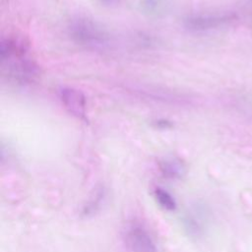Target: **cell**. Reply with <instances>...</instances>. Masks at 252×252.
I'll use <instances>...</instances> for the list:
<instances>
[{"label":"cell","instance_id":"6da1fadb","mask_svg":"<svg viewBox=\"0 0 252 252\" xmlns=\"http://www.w3.org/2000/svg\"><path fill=\"white\" fill-rule=\"evenodd\" d=\"M69 32L76 42L88 47H103L108 43V35L105 31L89 19L79 18L72 21Z\"/></svg>","mask_w":252,"mask_h":252},{"label":"cell","instance_id":"7a4b0ae2","mask_svg":"<svg viewBox=\"0 0 252 252\" xmlns=\"http://www.w3.org/2000/svg\"><path fill=\"white\" fill-rule=\"evenodd\" d=\"M235 19V15L230 12L200 13L188 16L184 20L185 27L194 32H207L226 26Z\"/></svg>","mask_w":252,"mask_h":252},{"label":"cell","instance_id":"3957f363","mask_svg":"<svg viewBox=\"0 0 252 252\" xmlns=\"http://www.w3.org/2000/svg\"><path fill=\"white\" fill-rule=\"evenodd\" d=\"M125 242L131 252H157L150 233L139 224H131L126 228Z\"/></svg>","mask_w":252,"mask_h":252},{"label":"cell","instance_id":"277c9868","mask_svg":"<svg viewBox=\"0 0 252 252\" xmlns=\"http://www.w3.org/2000/svg\"><path fill=\"white\" fill-rule=\"evenodd\" d=\"M58 95L64 107L72 115L78 118L86 116L87 101L82 92L70 87H61L58 90Z\"/></svg>","mask_w":252,"mask_h":252},{"label":"cell","instance_id":"5b68a950","mask_svg":"<svg viewBox=\"0 0 252 252\" xmlns=\"http://www.w3.org/2000/svg\"><path fill=\"white\" fill-rule=\"evenodd\" d=\"M161 174L168 179H180L185 174V164L177 158H165L159 162Z\"/></svg>","mask_w":252,"mask_h":252},{"label":"cell","instance_id":"8992f818","mask_svg":"<svg viewBox=\"0 0 252 252\" xmlns=\"http://www.w3.org/2000/svg\"><path fill=\"white\" fill-rule=\"evenodd\" d=\"M154 196L155 199L157 200V202L158 203V205L169 212H173L176 209V202L174 200V198L165 190H163L162 188H156L154 191Z\"/></svg>","mask_w":252,"mask_h":252},{"label":"cell","instance_id":"52a82bcc","mask_svg":"<svg viewBox=\"0 0 252 252\" xmlns=\"http://www.w3.org/2000/svg\"><path fill=\"white\" fill-rule=\"evenodd\" d=\"M103 190H97L96 193L94 194V196L90 200L89 204L86 205L85 209H84V214L89 215V214H94L96 209L100 206L102 199H103Z\"/></svg>","mask_w":252,"mask_h":252},{"label":"cell","instance_id":"ba28073f","mask_svg":"<svg viewBox=\"0 0 252 252\" xmlns=\"http://www.w3.org/2000/svg\"><path fill=\"white\" fill-rule=\"evenodd\" d=\"M142 5L146 11L151 13L159 12L163 6L161 0H143Z\"/></svg>","mask_w":252,"mask_h":252},{"label":"cell","instance_id":"9c48e42d","mask_svg":"<svg viewBox=\"0 0 252 252\" xmlns=\"http://www.w3.org/2000/svg\"><path fill=\"white\" fill-rule=\"evenodd\" d=\"M101 2H103V3H105V4H113V3H115L117 0H100Z\"/></svg>","mask_w":252,"mask_h":252}]
</instances>
